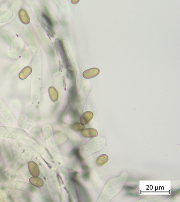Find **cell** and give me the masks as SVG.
<instances>
[{"label":"cell","mask_w":180,"mask_h":202,"mask_svg":"<svg viewBox=\"0 0 180 202\" xmlns=\"http://www.w3.org/2000/svg\"><path fill=\"white\" fill-rule=\"evenodd\" d=\"M106 139L103 137H97L91 140L85 145L80 149V153L83 159L97 152L104 148Z\"/></svg>","instance_id":"2"},{"label":"cell","mask_w":180,"mask_h":202,"mask_svg":"<svg viewBox=\"0 0 180 202\" xmlns=\"http://www.w3.org/2000/svg\"><path fill=\"white\" fill-rule=\"evenodd\" d=\"M0 121L5 126H14L16 120L14 114L0 97Z\"/></svg>","instance_id":"3"},{"label":"cell","mask_w":180,"mask_h":202,"mask_svg":"<svg viewBox=\"0 0 180 202\" xmlns=\"http://www.w3.org/2000/svg\"><path fill=\"white\" fill-rule=\"evenodd\" d=\"M49 93L51 100L54 101H56L59 98V93L56 89L53 87H51L49 89Z\"/></svg>","instance_id":"11"},{"label":"cell","mask_w":180,"mask_h":202,"mask_svg":"<svg viewBox=\"0 0 180 202\" xmlns=\"http://www.w3.org/2000/svg\"><path fill=\"white\" fill-rule=\"evenodd\" d=\"M32 71V69L31 67L27 66L24 67L20 73L19 78L22 80L27 78L31 74Z\"/></svg>","instance_id":"9"},{"label":"cell","mask_w":180,"mask_h":202,"mask_svg":"<svg viewBox=\"0 0 180 202\" xmlns=\"http://www.w3.org/2000/svg\"><path fill=\"white\" fill-rule=\"evenodd\" d=\"M100 70L96 68L90 69L85 71L83 73V76L84 78L86 79H91L96 77L99 74Z\"/></svg>","instance_id":"5"},{"label":"cell","mask_w":180,"mask_h":202,"mask_svg":"<svg viewBox=\"0 0 180 202\" xmlns=\"http://www.w3.org/2000/svg\"><path fill=\"white\" fill-rule=\"evenodd\" d=\"M93 114L91 111H87L84 112L80 118V123L84 125L88 124L93 117Z\"/></svg>","instance_id":"6"},{"label":"cell","mask_w":180,"mask_h":202,"mask_svg":"<svg viewBox=\"0 0 180 202\" xmlns=\"http://www.w3.org/2000/svg\"><path fill=\"white\" fill-rule=\"evenodd\" d=\"M8 129L6 128H0V136L9 134L10 132L9 131Z\"/></svg>","instance_id":"16"},{"label":"cell","mask_w":180,"mask_h":202,"mask_svg":"<svg viewBox=\"0 0 180 202\" xmlns=\"http://www.w3.org/2000/svg\"><path fill=\"white\" fill-rule=\"evenodd\" d=\"M72 129L77 132L82 131L84 128V125L79 123H74L72 125Z\"/></svg>","instance_id":"13"},{"label":"cell","mask_w":180,"mask_h":202,"mask_svg":"<svg viewBox=\"0 0 180 202\" xmlns=\"http://www.w3.org/2000/svg\"><path fill=\"white\" fill-rule=\"evenodd\" d=\"M108 160V157L106 154H103L100 156L97 160V164L99 166H101L106 164Z\"/></svg>","instance_id":"12"},{"label":"cell","mask_w":180,"mask_h":202,"mask_svg":"<svg viewBox=\"0 0 180 202\" xmlns=\"http://www.w3.org/2000/svg\"><path fill=\"white\" fill-rule=\"evenodd\" d=\"M42 16L44 19V20L46 21L47 24L48 25L49 27L51 29H52V24L51 19L44 13H42Z\"/></svg>","instance_id":"14"},{"label":"cell","mask_w":180,"mask_h":202,"mask_svg":"<svg viewBox=\"0 0 180 202\" xmlns=\"http://www.w3.org/2000/svg\"><path fill=\"white\" fill-rule=\"evenodd\" d=\"M29 171L31 175L34 177L39 176L40 173L39 167L34 161H30L28 164Z\"/></svg>","instance_id":"4"},{"label":"cell","mask_w":180,"mask_h":202,"mask_svg":"<svg viewBox=\"0 0 180 202\" xmlns=\"http://www.w3.org/2000/svg\"><path fill=\"white\" fill-rule=\"evenodd\" d=\"M82 135L86 138H94L98 134L96 129L92 128L86 129L81 131Z\"/></svg>","instance_id":"7"},{"label":"cell","mask_w":180,"mask_h":202,"mask_svg":"<svg viewBox=\"0 0 180 202\" xmlns=\"http://www.w3.org/2000/svg\"><path fill=\"white\" fill-rule=\"evenodd\" d=\"M125 181V178L121 177L110 180L104 187L97 202L110 201L121 190Z\"/></svg>","instance_id":"1"},{"label":"cell","mask_w":180,"mask_h":202,"mask_svg":"<svg viewBox=\"0 0 180 202\" xmlns=\"http://www.w3.org/2000/svg\"><path fill=\"white\" fill-rule=\"evenodd\" d=\"M73 154L74 155L76 156L80 160H84V159L81 155H80V151H79V149H75L74 151H73Z\"/></svg>","instance_id":"15"},{"label":"cell","mask_w":180,"mask_h":202,"mask_svg":"<svg viewBox=\"0 0 180 202\" xmlns=\"http://www.w3.org/2000/svg\"><path fill=\"white\" fill-rule=\"evenodd\" d=\"M19 17L21 21L24 24H28L30 18L27 12L24 9H22L19 12Z\"/></svg>","instance_id":"8"},{"label":"cell","mask_w":180,"mask_h":202,"mask_svg":"<svg viewBox=\"0 0 180 202\" xmlns=\"http://www.w3.org/2000/svg\"><path fill=\"white\" fill-rule=\"evenodd\" d=\"M29 181L32 185L38 188H41L43 185V181L42 180L37 177H33L30 179Z\"/></svg>","instance_id":"10"}]
</instances>
